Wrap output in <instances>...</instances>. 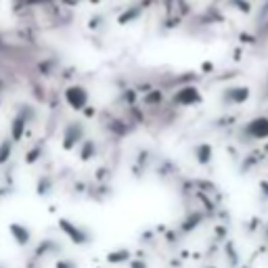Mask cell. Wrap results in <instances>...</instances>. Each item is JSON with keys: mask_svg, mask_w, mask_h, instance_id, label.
<instances>
[{"mask_svg": "<svg viewBox=\"0 0 268 268\" xmlns=\"http://www.w3.org/2000/svg\"><path fill=\"white\" fill-rule=\"evenodd\" d=\"M67 99H69V103L74 105V107H82L84 101H86V95H84L82 88H69V91H67Z\"/></svg>", "mask_w": 268, "mask_h": 268, "instance_id": "6da1fadb", "label": "cell"}]
</instances>
